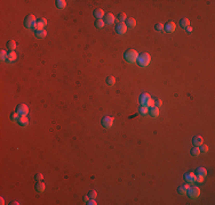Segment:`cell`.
Returning a JSON list of instances; mask_svg holds the SVG:
<instances>
[{
	"mask_svg": "<svg viewBox=\"0 0 215 205\" xmlns=\"http://www.w3.org/2000/svg\"><path fill=\"white\" fill-rule=\"evenodd\" d=\"M189 188H190V186H189V185H184V186L179 187L177 192H179L181 195H187V193H188V189H189Z\"/></svg>",
	"mask_w": 215,
	"mask_h": 205,
	"instance_id": "obj_19",
	"label": "cell"
},
{
	"mask_svg": "<svg viewBox=\"0 0 215 205\" xmlns=\"http://www.w3.org/2000/svg\"><path fill=\"white\" fill-rule=\"evenodd\" d=\"M175 29H176V24L174 22H168L166 25H164V30L166 31V32H168V33L174 32Z\"/></svg>",
	"mask_w": 215,
	"mask_h": 205,
	"instance_id": "obj_8",
	"label": "cell"
},
{
	"mask_svg": "<svg viewBox=\"0 0 215 205\" xmlns=\"http://www.w3.org/2000/svg\"><path fill=\"white\" fill-rule=\"evenodd\" d=\"M42 178H44V175H42L41 173H38V174H36V180H37V181H40Z\"/></svg>",
	"mask_w": 215,
	"mask_h": 205,
	"instance_id": "obj_39",
	"label": "cell"
},
{
	"mask_svg": "<svg viewBox=\"0 0 215 205\" xmlns=\"http://www.w3.org/2000/svg\"><path fill=\"white\" fill-rule=\"evenodd\" d=\"M113 124V117L111 116H104L102 120V125L107 129H110Z\"/></svg>",
	"mask_w": 215,
	"mask_h": 205,
	"instance_id": "obj_6",
	"label": "cell"
},
{
	"mask_svg": "<svg viewBox=\"0 0 215 205\" xmlns=\"http://www.w3.org/2000/svg\"><path fill=\"white\" fill-rule=\"evenodd\" d=\"M145 106H147V107H152V106H154V100H152V99L150 98V99H149V102L147 103V105H145Z\"/></svg>",
	"mask_w": 215,
	"mask_h": 205,
	"instance_id": "obj_37",
	"label": "cell"
},
{
	"mask_svg": "<svg viewBox=\"0 0 215 205\" xmlns=\"http://www.w3.org/2000/svg\"><path fill=\"white\" fill-rule=\"evenodd\" d=\"M192 143H193V145L196 146V147H199V146H201V145H203V138L200 137V136H196V137L193 138Z\"/></svg>",
	"mask_w": 215,
	"mask_h": 205,
	"instance_id": "obj_17",
	"label": "cell"
},
{
	"mask_svg": "<svg viewBox=\"0 0 215 205\" xmlns=\"http://www.w3.org/2000/svg\"><path fill=\"white\" fill-rule=\"evenodd\" d=\"M149 114L151 115L152 117H157L159 115V109L157 106H152V107L149 108Z\"/></svg>",
	"mask_w": 215,
	"mask_h": 205,
	"instance_id": "obj_14",
	"label": "cell"
},
{
	"mask_svg": "<svg viewBox=\"0 0 215 205\" xmlns=\"http://www.w3.org/2000/svg\"><path fill=\"white\" fill-rule=\"evenodd\" d=\"M187 195L190 196V198H192V200H196V198H198V197H199V195H200V190H199L198 187H196V186L190 187V188L188 189Z\"/></svg>",
	"mask_w": 215,
	"mask_h": 205,
	"instance_id": "obj_3",
	"label": "cell"
},
{
	"mask_svg": "<svg viewBox=\"0 0 215 205\" xmlns=\"http://www.w3.org/2000/svg\"><path fill=\"white\" fill-rule=\"evenodd\" d=\"M203 181H204V177H201V175H196V178H194V182L201 183Z\"/></svg>",
	"mask_w": 215,
	"mask_h": 205,
	"instance_id": "obj_34",
	"label": "cell"
},
{
	"mask_svg": "<svg viewBox=\"0 0 215 205\" xmlns=\"http://www.w3.org/2000/svg\"><path fill=\"white\" fill-rule=\"evenodd\" d=\"M135 25H136V21L134 18H126V26L127 27L133 29L135 27Z\"/></svg>",
	"mask_w": 215,
	"mask_h": 205,
	"instance_id": "obj_18",
	"label": "cell"
},
{
	"mask_svg": "<svg viewBox=\"0 0 215 205\" xmlns=\"http://www.w3.org/2000/svg\"><path fill=\"white\" fill-rule=\"evenodd\" d=\"M124 58L127 63L129 64H134V63L137 62V58H139V53L135 50V49H128L127 51L124 55Z\"/></svg>",
	"mask_w": 215,
	"mask_h": 205,
	"instance_id": "obj_1",
	"label": "cell"
},
{
	"mask_svg": "<svg viewBox=\"0 0 215 205\" xmlns=\"http://www.w3.org/2000/svg\"><path fill=\"white\" fill-rule=\"evenodd\" d=\"M194 178H196V174H194L193 172H189V173H187V174L184 175L185 181L189 182V183H193L194 182Z\"/></svg>",
	"mask_w": 215,
	"mask_h": 205,
	"instance_id": "obj_12",
	"label": "cell"
},
{
	"mask_svg": "<svg viewBox=\"0 0 215 205\" xmlns=\"http://www.w3.org/2000/svg\"><path fill=\"white\" fill-rule=\"evenodd\" d=\"M18 119H19V114L17 113V112L10 114V121H13V122H16V121H18Z\"/></svg>",
	"mask_w": 215,
	"mask_h": 205,
	"instance_id": "obj_29",
	"label": "cell"
},
{
	"mask_svg": "<svg viewBox=\"0 0 215 205\" xmlns=\"http://www.w3.org/2000/svg\"><path fill=\"white\" fill-rule=\"evenodd\" d=\"M16 53H14V51H10L9 54H8V57H7V62L8 63H13L14 60L16 59Z\"/></svg>",
	"mask_w": 215,
	"mask_h": 205,
	"instance_id": "obj_23",
	"label": "cell"
},
{
	"mask_svg": "<svg viewBox=\"0 0 215 205\" xmlns=\"http://www.w3.org/2000/svg\"><path fill=\"white\" fill-rule=\"evenodd\" d=\"M118 21H119V23H124V21H126V14L120 13L118 15Z\"/></svg>",
	"mask_w": 215,
	"mask_h": 205,
	"instance_id": "obj_32",
	"label": "cell"
},
{
	"mask_svg": "<svg viewBox=\"0 0 215 205\" xmlns=\"http://www.w3.org/2000/svg\"><path fill=\"white\" fill-rule=\"evenodd\" d=\"M0 58H1V60H7V57H8V54H7V51L6 50H1L0 51Z\"/></svg>",
	"mask_w": 215,
	"mask_h": 205,
	"instance_id": "obj_31",
	"label": "cell"
},
{
	"mask_svg": "<svg viewBox=\"0 0 215 205\" xmlns=\"http://www.w3.org/2000/svg\"><path fill=\"white\" fill-rule=\"evenodd\" d=\"M200 149L198 148V147H194V148L191 149V155L192 156H199V154H200Z\"/></svg>",
	"mask_w": 215,
	"mask_h": 205,
	"instance_id": "obj_30",
	"label": "cell"
},
{
	"mask_svg": "<svg viewBox=\"0 0 215 205\" xmlns=\"http://www.w3.org/2000/svg\"><path fill=\"white\" fill-rule=\"evenodd\" d=\"M150 95L149 94H142L141 96H140L139 100H140V104H141V106H145L147 105V103L149 102V99H150Z\"/></svg>",
	"mask_w": 215,
	"mask_h": 205,
	"instance_id": "obj_11",
	"label": "cell"
},
{
	"mask_svg": "<svg viewBox=\"0 0 215 205\" xmlns=\"http://www.w3.org/2000/svg\"><path fill=\"white\" fill-rule=\"evenodd\" d=\"M104 21L103 19H97V21L95 22V26L97 27V29H103L104 27Z\"/></svg>",
	"mask_w": 215,
	"mask_h": 205,
	"instance_id": "obj_28",
	"label": "cell"
},
{
	"mask_svg": "<svg viewBox=\"0 0 215 205\" xmlns=\"http://www.w3.org/2000/svg\"><path fill=\"white\" fill-rule=\"evenodd\" d=\"M6 46H7V49H9L10 51H14V49L16 48V42L14 40H9Z\"/></svg>",
	"mask_w": 215,
	"mask_h": 205,
	"instance_id": "obj_22",
	"label": "cell"
},
{
	"mask_svg": "<svg viewBox=\"0 0 215 205\" xmlns=\"http://www.w3.org/2000/svg\"><path fill=\"white\" fill-rule=\"evenodd\" d=\"M104 11H103L102 9H100V8H97V9H95L94 10V16L96 17L97 19H102L103 17H104Z\"/></svg>",
	"mask_w": 215,
	"mask_h": 205,
	"instance_id": "obj_15",
	"label": "cell"
},
{
	"mask_svg": "<svg viewBox=\"0 0 215 205\" xmlns=\"http://www.w3.org/2000/svg\"><path fill=\"white\" fill-rule=\"evenodd\" d=\"M0 202H1V204H5V201H4V198H1V200H0Z\"/></svg>",
	"mask_w": 215,
	"mask_h": 205,
	"instance_id": "obj_43",
	"label": "cell"
},
{
	"mask_svg": "<svg viewBox=\"0 0 215 205\" xmlns=\"http://www.w3.org/2000/svg\"><path fill=\"white\" fill-rule=\"evenodd\" d=\"M139 112L142 115H147V114H149V107H147V106H141L140 109H139Z\"/></svg>",
	"mask_w": 215,
	"mask_h": 205,
	"instance_id": "obj_27",
	"label": "cell"
},
{
	"mask_svg": "<svg viewBox=\"0 0 215 205\" xmlns=\"http://www.w3.org/2000/svg\"><path fill=\"white\" fill-rule=\"evenodd\" d=\"M17 122H18L19 125H22V126H27L28 124H29V119L27 117V115H21Z\"/></svg>",
	"mask_w": 215,
	"mask_h": 205,
	"instance_id": "obj_13",
	"label": "cell"
},
{
	"mask_svg": "<svg viewBox=\"0 0 215 205\" xmlns=\"http://www.w3.org/2000/svg\"><path fill=\"white\" fill-rule=\"evenodd\" d=\"M55 2H56L57 8H60V9H63V8H65V6H67V1H64V0H57Z\"/></svg>",
	"mask_w": 215,
	"mask_h": 205,
	"instance_id": "obj_25",
	"label": "cell"
},
{
	"mask_svg": "<svg viewBox=\"0 0 215 205\" xmlns=\"http://www.w3.org/2000/svg\"><path fill=\"white\" fill-rule=\"evenodd\" d=\"M126 31H127V26H126L125 23H118L116 27V32L118 34H125Z\"/></svg>",
	"mask_w": 215,
	"mask_h": 205,
	"instance_id": "obj_9",
	"label": "cell"
},
{
	"mask_svg": "<svg viewBox=\"0 0 215 205\" xmlns=\"http://www.w3.org/2000/svg\"><path fill=\"white\" fill-rule=\"evenodd\" d=\"M46 189V186L44 182H41V181H38V183L36 185V190L38 193H44Z\"/></svg>",
	"mask_w": 215,
	"mask_h": 205,
	"instance_id": "obj_16",
	"label": "cell"
},
{
	"mask_svg": "<svg viewBox=\"0 0 215 205\" xmlns=\"http://www.w3.org/2000/svg\"><path fill=\"white\" fill-rule=\"evenodd\" d=\"M196 175H201V177H206L207 175V171H206V169L204 167H198V169L196 170V173H194Z\"/></svg>",
	"mask_w": 215,
	"mask_h": 205,
	"instance_id": "obj_20",
	"label": "cell"
},
{
	"mask_svg": "<svg viewBox=\"0 0 215 205\" xmlns=\"http://www.w3.org/2000/svg\"><path fill=\"white\" fill-rule=\"evenodd\" d=\"M185 30H187V32H188V33H191V32H192V27H191V26L185 27Z\"/></svg>",
	"mask_w": 215,
	"mask_h": 205,
	"instance_id": "obj_41",
	"label": "cell"
},
{
	"mask_svg": "<svg viewBox=\"0 0 215 205\" xmlns=\"http://www.w3.org/2000/svg\"><path fill=\"white\" fill-rule=\"evenodd\" d=\"M105 81H107V84L110 86V87H112V86L116 84V79H114V76H108Z\"/></svg>",
	"mask_w": 215,
	"mask_h": 205,
	"instance_id": "obj_24",
	"label": "cell"
},
{
	"mask_svg": "<svg viewBox=\"0 0 215 205\" xmlns=\"http://www.w3.org/2000/svg\"><path fill=\"white\" fill-rule=\"evenodd\" d=\"M151 62V57L148 53H143L141 55H139V58H137V64H139L141 67H147V66L150 64Z\"/></svg>",
	"mask_w": 215,
	"mask_h": 205,
	"instance_id": "obj_2",
	"label": "cell"
},
{
	"mask_svg": "<svg viewBox=\"0 0 215 205\" xmlns=\"http://www.w3.org/2000/svg\"><path fill=\"white\" fill-rule=\"evenodd\" d=\"M161 105H162V102H161V100L157 99L156 102H154V106H157V107H159V106H161Z\"/></svg>",
	"mask_w": 215,
	"mask_h": 205,
	"instance_id": "obj_40",
	"label": "cell"
},
{
	"mask_svg": "<svg viewBox=\"0 0 215 205\" xmlns=\"http://www.w3.org/2000/svg\"><path fill=\"white\" fill-rule=\"evenodd\" d=\"M47 36V32H46V30H40V31H36V37L38 39H44L45 37Z\"/></svg>",
	"mask_w": 215,
	"mask_h": 205,
	"instance_id": "obj_21",
	"label": "cell"
},
{
	"mask_svg": "<svg viewBox=\"0 0 215 205\" xmlns=\"http://www.w3.org/2000/svg\"><path fill=\"white\" fill-rule=\"evenodd\" d=\"M156 30L158 31V32H160V31L164 30V25H162V23H158V24L156 25Z\"/></svg>",
	"mask_w": 215,
	"mask_h": 205,
	"instance_id": "obj_35",
	"label": "cell"
},
{
	"mask_svg": "<svg viewBox=\"0 0 215 205\" xmlns=\"http://www.w3.org/2000/svg\"><path fill=\"white\" fill-rule=\"evenodd\" d=\"M46 25H47V21H46V18H39L38 21L33 24L32 29H33V30H37V31H40V30H44Z\"/></svg>",
	"mask_w": 215,
	"mask_h": 205,
	"instance_id": "obj_4",
	"label": "cell"
},
{
	"mask_svg": "<svg viewBox=\"0 0 215 205\" xmlns=\"http://www.w3.org/2000/svg\"><path fill=\"white\" fill-rule=\"evenodd\" d=\"M16 112L19 115H27L29 113V107L25 105V104H19V105L16 107Z\"/></svg>",
	"mask_w": 215,
	"mask_h": 205,
	"instance_id": "obj_7",
	"label": "cell"
},
{
	"mask_svg": "<svg viewBox=\"0 0 215 205\" xmlns=\"http://www.w3.org/2000/svg\"><path fill=\"white\" fill-rule=\"evenodd\" d=\"M200 147V152H203V153H207V151H208V147L206 146V145H201V146H199Z\"/></svg>",
	"mask_w": 215,
	"mask_h": 205,
	"instance_id": "obj_36",
	"label": "cell"
},
{
	"mask_svg": "<svg viewBox=\"0 0 215 205\" xmlns=\"http://www.w3.org/2000/svg\"><path fill=\"white\" fill-rule=\"evenodd\" d=\"M189 24H190V21H189L188 18H183V19H181L180 21V25H181L182 27H188L189 26Z\"/></svg>",
	"mask_w": 215,
	"mask_h": 205,
	"instance_id": "obj_26",
	"label": "cell"
},
{
	"mask_svg": "<svg viewBox=\"0 0 215 205\" xmlns=\"http://www.w3.org/2000/svg\"><path fill=\"white\" fill-rule=\"evenodd\" d=\"M36 22H37V19H36V17H34V15H29L25 17V19H24V26L28 29H31Z\"/></svg>",
	"mask_w": 215,
	"mask_h": 205,
	"instance_id": "obj_5",
	"label": "cell"
},
{
	"mask_svg": "<svg viewBox=\"0 0 215 205\" xmlns=\"http://www.w3.org/2000/svg\"><path fill=\"white\" fill-rule=\"evenodd\" d=\"M86 204H88V205H96V201L94 200V198H89Z\"/></svg>",
	"mask_w": 215,
	"mask_h": 205,
	"instance_id": "obj_38",
	"label": "cell"
},
{
	"mask_svg": "<svg viewBox=\"0 0 215 205\" xmlns=\"http://www.w3.org/2000/svg\"><path fill=\"white\" fill-rule=\"evenodd\" d=\"M88 200H89V197H88V196H84V202H86V203H87Z\"/></svg>",
	"mask_w": 215,
	"mask_h": 205,
	"instance_id": "obj_42",
	"label": "cell"
},
{
	"mask_svg": "<svg viewBox=\"0 0 215 205\" xmlns=\"http://www.w3.org/2000/svg\"><path fill=\"white\" fill-rule=\"evenodd\" d=\"M96 196H97V193L95 192V190H90V192L88 193V197L89 198H94V200H95Z\"/></svg>",
	"mask_w": 215,
	"mask_h": 205,
	"instance_id": "obj_33",
	"label": "cell"
},
{
	"mask_svg": "<svg viewBox=\"0 0 215 205\" xmlns=\"http://www.w3.org/2000/svg\"><path fill=\"white\" fill-rule=\"evenodd\" d=\"M104 23L105 24H108V25H111V24H113L114 23V16H113V14H111V13H108V14H105L104 15Z\"/></svg>",
	"mask_w": 215,
	"mask_h": 205,
	"instance_id": "obj_10",
	"label": "cell"
}]
</instances>
